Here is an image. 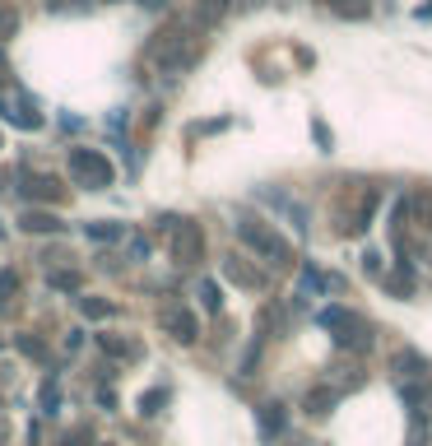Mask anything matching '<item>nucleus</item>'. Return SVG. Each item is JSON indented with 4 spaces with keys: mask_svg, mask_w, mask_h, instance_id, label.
Segmentation results:
<instances>
[{
    "mask_svg": "<svg viewBox=\"0 0 432 446\" xmlns=\"http://www.w3.org/2000/svg\"><path fill=\"white\" fill-rule=\"evenodd\" d=\"M279 423H284V414H279V404H265V432H275Z\"/></svg>",
    "mask_w": 432,
    "mask_h": 446,
    "instance_id": "obj_1",
    "label": "nucleus"
}]
</instances>
